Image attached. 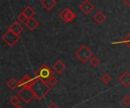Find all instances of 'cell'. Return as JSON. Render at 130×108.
<instances>
[{"instance_id": "obj_1", "label": "cell", "mask_w": 130, "mask_h": 108, "mask_svg": "<svg viewBox=\"0 0 130 108\" xmlns=\"http://www.w3.org/2000/svg\"><path fill=\"white\" fill-rule=\"evenodd\" d=\"M35 94V98L38 101H41L51 90V86L46 83L37 78V80L31 86Z\"/></svg>"}, {"instance_id": "obj_2", "label": "cell", "mask_w": 130, "mask_h": 108, "mask_svg": "<svg viewBox=\"0 0 130 108\" xmlns=\"http://www.w3.org/2000/svg\"><path fill=\"white\" fill-rule=\"evenodd\" d=\"M54 76V70L50 68L46 64H43L36 72L35 77L39 79H41L44 82H46L50 77Z\"/></svg>"}, {"instance_id": "obj_3", "label": "cell", "mask_w": 130, "mask_h": 108, "mask_svg": "<svg viewBox=\"0 0 130 108\" xmlns=\"http://www.w3.org/2000/svg\"><path fill=\"white\" fill-rule=\"evenodd\" d=\"M75 57L82 63H86L93 55V52L85 45H82L75 52Z\"/></svg>"}, {"instance_id": "obj_4", "label": "cell", "mask_w": 130, "mask_h": 108, "mask_svg": "<svg viewBox=\"0 0 130 108\" xmlns=\"http://www.w3.org/2000/svg\"><path fill=\"white\" fill-rule=\"evenodd\" d=\"M2 39L9 46L12 47L14 46L20 39V35H17L12 31L8 30L2 36Z\"/></svg>"}, {"instance_id": "obj_5", "label": "cell", "mask_w": 130, "mask_h": 108, "mask_svg": "<svg viewBox=\"0 0 130 108\" xmlns=\"http://www.w3.org/2000/svg\"><path fill=\"white\" fill-rule=\"evenodd\" d=\"M17 95L25 104H28L34 98H35V94L34 91L31 88L29 87L21 88V89L18 91Z\"/></svg>"}, {"instance_id": "obj_6", "label": "cell", "mask_w": 130, "mask_h": 108, "mask_svg": "<svg viewBox=\"0 0 130 108\" xmlns=\"http://www.w3.org/2000/svg\"><path fill=\"white\" fill-rule=\"evenodd\" d=\"M59 17H60V18L65 22V23H70L71 21H72L75 18V17H76V15H75V14L72 11H71L69 8H66L60 14H59Z\"/></svg>"}, {"instance_id": "obj_7", "label": "cell", "mask_w": 130, "mask_h": 108, "mask_svg": "<svg viewBox=\"0 0 130 108\" xmlns=\"http://www.w3.org/2000/svg\"><path fill=\"white\" fill-rule=\"evenodd\" d=\"M36 80H37V77L30 78L27 74H26L18 82V87H20V88H24V87L31 88V86L34 85V83H35Z\"/></svg>"}, {"instance_id": "obj_8", "label": "cell", "mask_w": 130, "mask_h": 108, "mask_svg": "<svg viewBox=\"0 0 130 108\" xmlns=\"http://www.w3.org/2000/svg\"><path fill=\"white\" fill-rule=\"evenodd\" d=\"M79 9L86 15L89 14L91 11L94 9V5L89 1V0H85L80 5Z\"/></svg>"}, {"instance_id": "obj_9", "label": "cell", "mask_w": 130, "mask_h": 108, "mask_svg": "<svg viewBox=\"0 0 130 108\" xmlns=\"http://www.w3.org/2000/svg\"><path fill=\"white\" fill-rule=\"evenodd\" d=\"M8 30H11V31H12L13 33H14L17 34V35H20V34L23 32L24 28H23V26L19 23L18 21H14V22H13V23L10 25V26L8 27Z\"/></svg>"}, {"instance_id": "obj_10", "label": "cell", "mask_w": 130, "mask_h": 108, "mask_svg": "<svg viewBox=\"0 0 130 108\" xmlns=\"http://www.w3.org/2000/svg\"><path fill=\"white\" fill-rule=\"evenodd\" d=\"M39 22L34 17H30L28 18L27 20L25 22V25L30 30V31H34L38 26H39Z\"/></svg>"}, {"instance_id": "obj_11", "label": "cell", "mask_w": 130, "mask_h": 108, "mask_svg": "<svg viewBox=\"0 0 130 108\" xmlns=\"http://www.w3.org/2000/svg\"><path fill=\"white\" fill-rule=\"evenodd\" d=\"M66 65L61 61H57L53 65V70L58 74L62 73L65 70H66Z\"/></svg>"}, {"instance_id": "obj_12", "label": "cell", "mask_w": 130, "mask_h": 108, "mask_svg": "<svg viewBox=\"0 0 130 108\" xmlns=\"http://www.w3.org/2000/svg\"><path fill=\"white\" fill-rule=\"evenodd\" d=\"M40 4L46 10L51 11L56 5V2L55 0H42Z\"/></svg>"}, {"instance_id": "obj_13", "label": "cell", "mask_w": 130, "mask_h": 108, "mask_svg": "<svg viewBox=\"0 0 130 108\" xmlns=\"http://www.w3.org/2000/svg\"><path fill=\"white\" fill-rule=\"evenodd\" d=\"M119 81L124 85V86L127 87L130 85V73L129 72H125L119 78Z\"/></svg>"}, {"instance_id": "obj_14", "label": "cell", "mask_w": 130, "mask_h": 108, "mask_svg": "<svg viewBox=\"0 0 130 108\" xmlns=\"http://www.w3.org/2000/svg\"><path fill=\"white\" fill-rule=\"evenodd\" d=\"M93 18L94 19V20H95L98 23L101 24V23H102L106 20L107 17H106V15H105L102 11H98V13H96V14L94 15Z\"/></svg>"}, {"instance_id": "obj_15", "label": "cell", "mask_w": 130, "mask_h": 108, "mask_svg": "<svg viewBox=\"0 0 130 108\" xmlns=\"http://www.w3.org/2000/svg\"><path fill=\"white\" fill-rule=\"evenodd\" d=\"M27 18H30L33 17V16L35 14V11L30 7V6H27L22 11Z\"/></svg>"}, {"instance_id": "obj_16", "label": "cell", "mask_w": 130, "mask_h": 108, "mask_svg": "<svg viewBox=\"0 0 130 108\" xmlns=\"http://www.w3.org/2000/svg\"><path fill=\"white\" fill-rule=\"evenodd\" d=\"M7 86L11 90H14L17 87H18V82L14 78H11L7 82Z\"/></svg>"}, {"instance_id": "obj_17", "label": "cell", "mask_w": 130, "mask_h": 108, "mask_svg": "<svg viewBox=\"0 0 130 108\" xmlns=\"http://www.w3.org/2000/svg\"><path fill=\"white\" fill-rule=\"evenodd\" d=\"M21 98H20V97L17 95H14V96H13L11 99H10V103H11V104H12L13 106H14V107H17V106H18L19 105V104H20V102H21Z\"/></svg>"}, {"instance_id": "obj_18", "label": "cell", "mask_w": 130, "mask_h": 108, "mask_svg": "<svg viewBox=\"0 0 130 108\" xmlns=\"http://www.w3.org/2000/svg\"><path fill=\"white\" fill-rule=\"evenodd\" d=\"M111 79H112V77H111L109 74H107V73H104V74L101 76V81H102L104 83H105V84L109 83L111 81Z\"/></svg>"}, {"instance_id": "obj_19", "label": "cell", "mask_w": 130, "mask_h": 108, "mask_svg": "<svg viewBox=\"0 0 130 108\" xmlns=\"http://www.w3.org/2000/svg\"><path fill=\"white\" fill-rule=\"evenodd\" d=\"M27 17H26V15L23 13V12H21L20 14H18V16L17 17V20H18V22H21V23H24V22H26L27 20Z\"/></svg>"}, {"instance_id": "obj_20", "label": "cell", "mask_w": 130, "mask_h": 108, "mask_svg": "<svg viewBox=\"0 0 130 108\" xmlns=\"http://www.w3.org/2000/svg\"><path fill=\"white\" fill-rule=\"evenodd\" d=\"M46 83H47L50 86H54L56 85V83H58V80H57V79L53 76L50 77V78L46 81Z\"/></svg>"}, {"instance_id": "obj_21", "label": "cell", "mask_w": 130, "mask_h": 108, "mask_svg": "<svg viewBox=\"0 0 130 108\" xmlns=\"http://www.w3.org/2000/svg\"><path fill=\"white\" fill-rule=\"evenodd\" d=\"M115 43H124L126 45H128L130 48V33L125 37V39L123 41H121L120 42H113V44H115Z\"/></svg>"}, {"instance_id": "obj_22", "label": "cell", "mask_w": 130, "mask_h": 108, "mask_svg": "<svg viewBox=\"0 0 130 108\" xmlns=\"http://www.w3.org/2000/svg\"><path fill=\"white\" fill-rule=\"evenodd\" d=\"M101 63L100 60L96 58V57H93L91 60H90V64L93 66V67H97L99 64Z\"/></svg>"}, {"instance_id": "obj_23", "label": "cell", "mask_w": 130, "mask_h": 108, "mask_svg": "<svg viewBox=\"0 0 130 108\" xmlns=\"http://www.w3.org/2000/svg\"><path fill=\"white\" fill-rule=\"evenodd\" d=\"M123 103L126 106H129L130 105V96L129 95H126L123 99H122Z\"/></svg>"}, {"instance_id": "obj_24", "label": "cell", "mask_w": 130, "mask_h": 108, "mask_svg": "<svg viewBox=\"0 0 130 108\" xmlns=\"http://www.w3.org/2000/svg\"><path fill=\"white\" fill-rule=\"evenodd\" d=\"M48 108H59L58 106L55 104V103H51L49 106H48Z\"/></svg>"}, {"instance_id": "obj_25", "label": "cell", "mask_w": 130, "mask_h": 108, "mask_svg": "<svg viewBox=\"0 0 130 108\" xmlns=\"http://www.w3.org/2000/svg\"><path fill=\"white\" fill-rule=\"evenodd\" d=\"M124 2L126 5H127L128 6H130V0H124Z\"/></svg>"}, {"instance_id": "obj_26", "label": "cell", "mask_w": 130, "mask_h": 108, "mask_svg": "<svg viewBox=\"0 0 130 108\" xmlns=\"http://www.w3.org/2000/svg\"><path fill=\"white\" fill-rule=\"evenodd\" d=\"M15 108H23L21 106H20V105H18V106H17V107H15Z\"/></svg>"}]
</instances>
